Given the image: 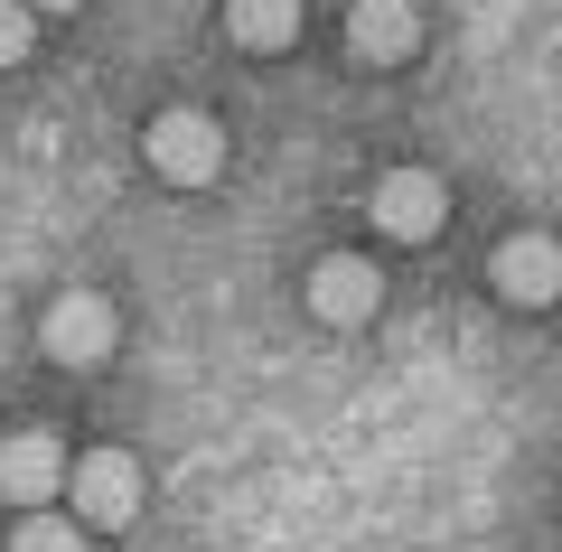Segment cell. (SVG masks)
<instances>
[{"label":"cell","mask_w":562,"mask_h":552,"mask_svg":"<svg viewBox=\"0 0 562 552\" xmlns=\"http://www.w3.org/2000/svg\"><path fill=\"white\" fill-rule=\"evenodd\" d=\"M347 47H357L366 66H403L422 47V10L413 0H357V10H347Z\"/></svg>","instance_id":"cell-8"},{"label":"cell","mask_w":562,"mask_h":552,"mask_svg":"<svg viewBox=\"0 0 562 552\" xmlns=\"http://www.w3.org/2000/svg\"><path fill=\"white\" fill-rule=\"evenodd\" d=\"M66 487V450L57 431H10L0 440V496H20L29 515H47V496Z\"/></svg>","instance_id":"cell-6"},{"label":"cell","mask_w":562,"mask_h":552,"mask_svg":"<svg viewBox=\"0 0 562 552\" xmlns=\"http://www.w3.org/2000/svg\"><path fill=\"white\" fill-rule=\"evenodd\" d=\"M113 337H122V318H113L103 291H66V300H47V318H38V347L57 356V365H103Z\"/></svg>","instance_id":"cell-4"},{"label":"cell","mask_w":562,"mask_h":552,"mask_svg":"<svg viewBox=\"0 0 562 552\" xmlns=\"http://www.w3.org/2000/svg\"><path fill=\"white\" fill-rule=\"evenodd\" d=\"M29 38H38V20H29L20 0H0V66H20V57H29Z\"/></svg>","instance_id":"cell-11"},{"label":"cell","mask_w":562,"mask_h":552,"mask_svg":"<svg viewBox=\"0 0 562 552\" xmlns=\"http://www.w3.org/2000/svg\"><path fill=\"white\" fill-rule=\"evenodd\" d=\"M140 150H150V169H160L169 188H206V178L225 169V132H216V113H198V103H169Z\"/></svg>","instance_id":"cell-1"},{"label":"cell","mask_w":562,"mask_h":552,"mask_svg":"<svg viewBox=\"0 0 562 552\" xmlns=\"http://www.w3.org/2000/svg\"><path fill=\"white\" fill-rule=\"evenodd\" d=\"M366 216H375V235H394V244H431L450 225V188L431 169H384L375 198H366Z\"/></svg>","instance_id":"cell-3"},{"label":"cell","mask_w":562,"mask_h":552,"mask_svg":"<svg viewBox=\"0 0 562 552\" xmlns=\"http://www.w3.org/2000/svg\"><path fill=\"white\" fill-rule=\"evenodd\" d=\"M225 29H235V47H254V57H281V47L301 38V0H225Z\"/></svg>","instance_id":"cell-9"},{"label":"cell","mask_w":562,"mask_h":552,"mask_svg":"<svg viewBox=\"0 0 562 552\" xmlns=\"http://www.w3.org/2000/svg\"><path fill=\"white\" fill-rule=\"evenodd\" d=\"M487 272H497V291L516 300V309H553L562 300V244L553 235H506Z\"/></svg>","instance_id":"cell-5"},{"label":"cell","mask_w":562,"mask_h":552,"mask_svg":"<svg viewBox=\"0 0 562 552\" xmlns=\"http://www.w3.org/2000/svg\"><path fill=\"white\" fill-rule=\"evenodd\" d=\"M66 496H76V525L122 533V525L140 515V459H132V450H94V459H76V469H66Z\"/></svg>","instance_id":"cell-2"},{"label":"cell","mask_w":562,"mask_h":552,"mask_svg":"<svg viewBox=\"0 0 562 552\" xmlns=\"http://www.w3.org/2000/svg\"><path fill=\"white\" fill-rule=\"evenodd\" d=\"M10 552H85V525H76V515H20Z\"/></svg>","instance_id":"cell-10"},{"label":"cell","mask_w":562,"mask_h":552,"mask_svg":"<svg viewBox=\"0 0 562 552\" xmlns=\"http://www.w3.org/2000/svg\"><path fill=\"white\" fill-rule=\"evenodd\" d=\"M20 10H29V20H38V10H85V0H20Z\"/></svg>","instance_id":"cell-12"},{"label":"cell","mask_w":562,"mask_h":552,"mask_svg":"<svg viewBox=\"0 0 562 552\" xmlns=\"http://www.w3.org/2000/svg\"><path fill=\"white\" fill-rule=\"evenodd\" d=\"M375 300H384V272L366 254H328L319 272H310V309L328 318V328H357V318H375Z\"/></svg>","instance_id":"cell-7"}]
</instances>
